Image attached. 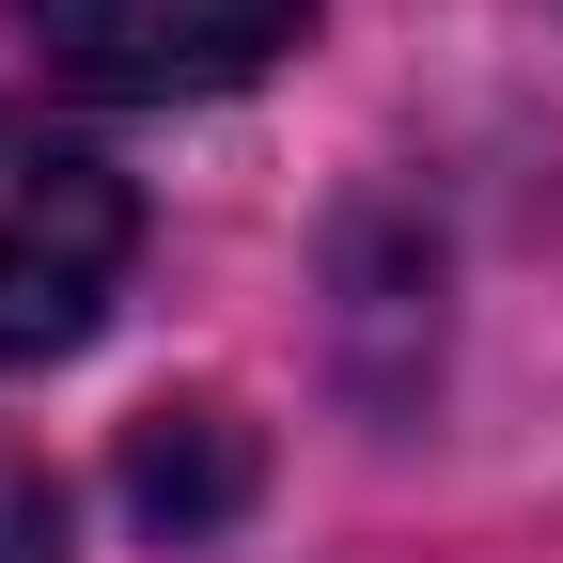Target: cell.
<instances>
[{
    "label": "cell",
    "mask_w": 563,
    "mask_h": 563,
    "mask_svg": "<svg viewBox=\"0 0 563 563\" xmlns=\"http://www.w3.org/2000/svg\"><path fill=\"white\" fill-rule=\"evenodd\" d=\"M125 251H141L125 173L95 157V141L0 110V376L95 344V313L125 298Z\"/></svg>",
    "instance_id": "6da1fadb"
},
{
    "label": "cell",
    "mask_w": 563,
    "mask_h": 563,
    "mask_svg": "<svg viewBox=\"0 0 563 563\" xmlns=\"http://www.w3.org/2000/svg\"><path fill=\"white\" fill-rule=\"evenodd\" d=\"M16 32L47 47V79L173 110V95H235L313 32V0H16Z\"/></svg>",
    "instance_id": "7a4b0ae2"
},
{
    "label": "cell",
    "mask_w": 563,
    "mask_h": 563,
    "mask_svg": "<svg viewBox=\"0 0 563 563\" xmlns=\"http://www.w3.org/2000/svg\"><path fill=\"white\" fill-rule=\"evenodd\" d=\"M251 422L235 407H141V439H125V517L157 532V548H203V532H235L251 517Z\"/></svg>",
    "instance_id": "3957f363"
},
{
    "label": "cell",
    "mask_w": 563,
    "mask_h": 563,
    "mask_svg": "<svg viewBox=\"0 0 563 563\" xmlns=\"http://www.w3.org/2000/svg\"><path fill=\"white\" fill-rule=\"evenodd\" d=\"M0 563H79V548H63V485L32 454H0Z\"/></svg>",
    "instance_id": "277c9868"
}]
</instances>
